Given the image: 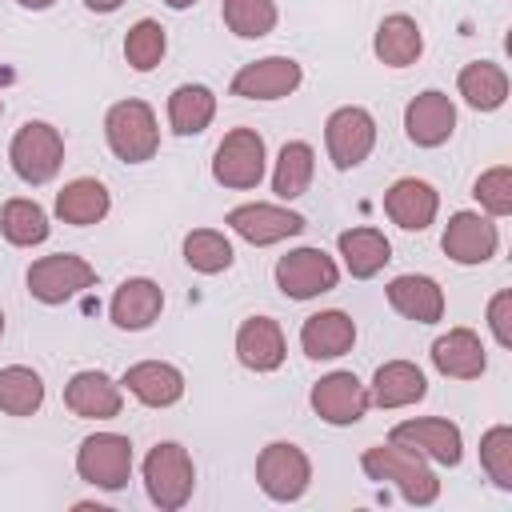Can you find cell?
Instances as JSON below:
<instances>
[{
	"label": "cell",
	"mask_w": 512,
	"mask_h": 512,
	"mask_svg": "<svg viewBox=\"0 0 512 512\" xmlns=\"http://www.w3.org/2000/svg\"><path fill=\"white\" fill-rule=\"evenodd\" d=\"M184 260L192 272H204V276L228 272L232 268V240L216 228H196L184 236Z\"/></svg>",
	"instance_id": "cell-34"
},
{
	"label": "cell",
	"mask_w": 512,
	"mask_h": 512,
	"mask_svg": "<svg viewBox=\"0 0 512 512\" xmlns=\"http://www.w3.org/2000/svg\"><path fill=\"white\" fill-rule=\"evenodd\" d=\"M40 404H44V380H40V372H32L24 364L0 368V412H8V416H32V412H40Z\"/></svg>",
	"instance_id": "cell-33"
},
{
	"label": "cell",
	"mask_w": 512,
	"mask_h": 512,
	"mask_svg": "<svg viewBox=\"0 0 512 512\" xmlns=\"http://www.w3.org/2000/svg\"><path fill=\"white\" fill-rule=\"evenodd\" d=\"M352 344H356V324L340 308L312 312L300 324V348H304L308 360H336V356L352 352Z\"/></svg>",
	"instance_id": "cell-19"
},
{
	"label": "cell",
	"mask_w": 512,
	"mask_h": 512,
	"mask_svg": "<svg viewBox=\"0 0 512 512\" xmlns=\"http://www.w3.org/2000/svg\"><path fill=\"white\" fill-rule=\"evenodd\" d=\"M212 180L236 192H248L264 180V140L256 128H232L212 156Z\"/></svg>",
	"instance_id": "cell-7"
},
{
	"label": "cell",
	"mask_w": 512,
	"mask_h": 512,
	"mask_svg": "<svg viewBox=\"0 0 512 512\" xmlns=\"http://www.w3.org/2000/svg\"><path fill=\"white\" fill-rule=\"evenodd\" d=\"M312 412L336 428L356 424L368 412V384L356 380V372H328L312 384Z\"/></svg>",
	"instance_id": "cell-14"
},
{
	"label": "cell",
	"mask_w": 512,
	"mask_h": 512,
	"mask_svg": "<svg viewBox=\"0 0 512 512\" xmlns=\"http://www.w3.org/2000/svg\"><path fill=\"white\" fill-rule=\"evenodd\" d=\"M96 284V268L84 256L72 252H56V256H40L28 268V292L40 304H64L72 296H80L84 288Z\"/></svg>",
	"instance_id": "cell-9"
},
{
	"label": "cell",
	"mask_w": 512,
	"mask_h": 512,
	"mask_svg": "<svg viewBox=\"0 0 512 512\" xmlns=\"http://www.w3.org/2000/svg\"><path fill=\"white\" fill-rule=\"evenodd\" d=\"M424 396H428V380L412 360L380 364L372 384H368V404H380V408H408Z\"/></svg>",
	"instance_id": "cell-24"
},
{
	"label": "cell",
	"mask_w": 512,
	"mask_h": 512,
	"mask_svg": "<svg viewBox=\"0 0 512 512\" xmlns=\"http://www.w3.org/2000/svg\"><path fill=\"white\" fill-rule=\"evenodd\" d=\"M228 228L256 244V248H268V244H280L288 236H300L304 232V216L292 212V208H280V204H240L228 212Z\"/></svg>",
	"instance_id": "cell-13"
},
{
	"label": "cell",
	"mask_w": 512,
	"mask_h": 512,
	"mask_svg": "<svg viewBox=\"0 0 512 512\" xmlns=\"http://www.w3.org/2000/svg\"><path fill=\"white\" fill-rule=\"evenodd\" d=\"M308 480H312V460L292 440H272L256 456V484L264 488L268 500H280V504L300 500L308 492Z\"/></svg>",
	"instance_id": "cell-6"
},
{
	"label": "cell",
	"mask_w": 512,
	"mask_h": 512,
	"mask_svg": "<svg viewBox=\"0 0 512 512\" xmlns=\"http://www.w3.org/2000/svg\"><path fill=\"white\" fill-rule=\"evenodd\" d=\"M160 308H164V292H160V284L148 280V276H132V280H124V284L112 292L108 316H112L116 328H124V332H140V328L156 324Z\"/></svg>",
	"instance_id": "cell-20"
},
{
	"label": "cell",
	"mask_w": 512,
	"mask_h": 512,
	"mask_svg": "<svg viewBox=\"0 0 512 512\" xmlns=\"http://www.w3.org/2000/svg\"><path fill=\"white\" fill-rule=\"evenodd\" d=\"M404 132L416 148H440L456 132V104L436 88L412 96L404 108Z\"/></svg>",
	"instance_id": "cell-15"
},
{
	"label": "cell",
	"mask_w": 512,
	"mask_h": 512,
	"mask_svg": "<svg viewBox=\"0 0 512 512\" xmlns=\"http://www.w3.org/2000/svg\"><path fill=\"white\" fill-rule=\"evenodd\" d=\"M340 256H344V268L356 276V280H372L388 260H392V244L380 228H348L340 232Z\"/></svg>",
	"instance_id": "cell-28"
},
{
	"label": "cell",
	"mask_w": 512,
	"mask_h": 512,
	"mask_svg": "<svg viewBox=\"0 0 512 512\" xmlns=\"http://www.w3.org/2000/svg\"><path fill=\"white\" fill-rule=\"evenodd\" d=\"M312 172H316V152H312V144L288 140V144L280 148V156H276V168H272V192H276L280 200H296V196L308 192Z\"/></svg>",
	"instance_id": "cell-31"
},
{
	"label": "cell",
	"mask_w": 512,
	"mask_h": 512,
	"mask_svg": "<svg viewBox=\"0 0 512 512\" xmlns=\"http://www.w3.org/2000/svg\"><path fill=\"white\" fill-rule=\"evenodd\" d=\"M384 212L392 224H400L404 232H424L436 212H440V196L428 180H416V176H404L396 180L388 192H384Z\"/></svg>",
	"instance_id": "cell-18"
},
{
	"label": "cell",
	"mask_w": 512,
	"mask_h": 512,
	"mask_svg": "<svg viewBox=\"0 0 512 512\" xmlns=\"http://www.w3.org/2000/svg\"><path fill=\"white\" fill-rule=\"evenodd\" d=\"M480 468L496 488L512 492V428L508 424H496L480 436Z\"/></svg>",
	"instance_id": "cell-36"
},
{
	"label": "cell",
	"mask_w": 512,
	"mask_h": 512,
	"mask_svg": "<svg viewBox=\"0 0 512 512\" xmlns=\"http://www.w3.org/2000/svg\"><path fill=\"white\" fill-rule=\"evenodd\" d=\"M144 488H148V500L160 512L184 508L192 500V488H196V468H192L188 448H180L176 440L156 444L144 456Z\"/></svg>",
	"instance_id": "cell-2"
},
{
	"label": "cell",
	"mask_w": 512,
	"mask_h": 512,
	"mask_svg": "<svg viewBox=\"0 0 512 512\" xmlns=\"http://www.w3.org/2000/svg\"><path fill=\"white\" fill-rule=\"evenodd\" d=\"M76 472L92 488L120 492L132 480V444H128V436H120V432L84 436L80 452H76Z\"/></svg>",
	"instance_id": "cell-5"
},
{
	"label": "cell",
	"mask_w": 512,
	"mask_h": 512,
	"mask_svg": "<svg viewBox=\"0 0 512 512\" xmlns=\"http://www.w3.org/2000/svg\"><path fill=\"white\" fill-rule=\"evenodd\" d=\"M300 80H304V68L292 56H264V60L244 64L232 76V96H240V100H280V96H292L300 88Z\"/></svg>",
	"instance_id": "cell-12"
},
{
	"label": "cell",
	"mask_w": 512,
	"mask_h": 512,
	"mask_svg": "<svg viewBox=\"0 0 512 512\" xmlns=\"http://www.w3.org/2000/svg\"><path fill=\"white\" fill-rule=\"evenodd\" d=\"M372 52H376V60L388 64V68H408V64H416L420 52H424V32H420V24H416L412 16H404V12L384 16L380 28H376V40H372Z\"/></svg>",
	"instance_id": "cell-26"
},
{
	"label": "cell",
	"mask_w": 512,
	"mask_h": 512,
	"mask_svg": "<svg viewBox=\"0 0 512 512\" xmlns=\"http://www.w3.org/2000/svg\"><path fill=\"white\" fill-rule=\"evenodd\" d=\"M388 304L404 316V320H416V324H436L444 316V292L432 276H416V272H404L388 284Z\"/></svg>",
	"instance_id": "cell-25"
},
{
	"label": "cell",
	"mask_w": 512,
	"mask_h": 512,
	"mask_svg": "<svg viewBox=\"0 0 512 512\" xmlns=\"http://www.w3.org/2000/svg\"><path fill=\"white\" fill-rule=\"evenodd\" d=\"M360 468H364L368 480L396 484L400 496H404L408 504H416V508L436 504V496H440V480H436V472L428 468V460L416 456V452L404 448V444H392V440H388V444H372V448L360 456Z\"/></svg>",
	"instance_id": "cell-1"
},
{
	"label": "cell",
	"mask_w": 512,
	"mask_h": 512,
	"mask_svg": "<svg viewBox=\"0 0 512 512\" xmlns=\"http://www.w3.org/2000/svg\"><path fill=\"white\" fill-rule=\"evenodd\" d=\"M8 164H12V172L24 184H32V188L36 184H48L60 172V164H64V140H60V132L52 124H44V120L20 124V132L8 144Z\"/></svg>",
	"instance_id": "cell-4"
},
{
	"label": "cell",
	"mask_w": 512,
	"mask_h": 512,
	"mask_svg": "<svg viewBox=\"0 0 512 512\" xmlns=\"http://www.w3.org/2000/svg\"><path fill=\"white\" fill-rule=\"evenodd\" d=\"M236 360L252 372H276L284 364V332L272 316H248L236 332Z\"/></svg>",
	"instance_id": "cell-21"
},
{
	"label": "cell",
	"mask_w": 512,
	"mask_h": 512,
	"mask_svg": "<svg viewBox=\"0 0 512 512\" xmlns=\"http://www.w3.org/2000/svg\"><path fill=\"white\" fill-rule=\"evenodd\" d=\"M56 0H20V8H32V12H44V8H52Z\"/></svg>",
	"instance_id": "cell-41"
},
{
	"label": "cell",
	"mask_w": 512,
	"mask_h": 512,
	"mask_svg": "<svg viewBox=\"0 0 512 512\" xmlns=\"http://www.w3.org/2000/svg\"><path fill=\"white\" fill-rule=\"evenodd\" d=\"M340 280V268L328 252L320 248H292L288 256L276 260V288L288 296V300H312V296H324L332 292Z\"/></svg>",
	"instance_id": "cell-10"
},
{
	"label": "cell",
	"mask_w": 512,
	"mask_h": 512,
	"mask_svg": "<svg viewBox=\"0 0 512 512\" xmlns=\"http://www.w3.org/2000/svg\"><path fill=\"white\" fill-rule=\"evenodd\" d=\"M0 232H4L8 244L32 248V244H44V240H48L52 224H48V212H44L36 200L16 196V200H8L4 212H0Z\"/></svg>",
	"instance_id": "cell-32"
},
{
	"label": "cell",
	"mask_w": 512,
	"mask_h": 512,
	"mask_svg": "<svg viewBox=\"0 0 512 512\" xmlns=\"http://www.w3.org/2000/svg\"><path fill=\"white\" fill-rule=\"evenodd\" d=\"M488 328L496 336L500 348H512V292H496L492 304H488Z\"/></svg>",
	"instance_id": "cell-39"
},
{
	"label": "cell",
	"mask_w": 512,
	"mask_h": 512,
	"mask_svg": "<svg viewBox=\"0 0 512 512\" xmlns=\"http://www.w3.org/2000/svg\"><path fill=\"white\" fill-rule=\"evenodd\" d=\"M164 48H168V40H164V28L156 20H136L124 36V56L136 72H152L164 60Z\"/></svg>",
	"instance_id": "cell-37"
},
{
	"label": "cell",
	"mask_w": 512,
	"mask_h": 512,
	"mask_svg": "<svg viewBox=\"0 0 512 512\" xmlns=\"http://www.w3.org/2000/svg\"><path fill=\"white\" fill-rule=\"evenodd\" d=\"M216 116V96L204 84H180L168 96V124L176 136H200Z\"/></svg>",
	"instance_id": "cell-30"
},
{
	"label": "cell",
	"mask_w": 512,
	"mask_h": 512,
	"mask_svg": "<svg viewBox=\"0 0 512 512\" xmlns=\"http://www.w3.org/2000/svg\"><path fill=\"white\" fill-rule=\"evenodd\" d=\"M0 112H4V100H0Z\"/></svg>",
	"instance_id": "cell-44"
},
{
	"label": "cell",
	"mask_w": 512,
	"mask_h": 512,
	"mask_svg": "<svg viewBox=\"0 0 512 512\" xmlns=\"http://www.w3.org/2000/svg\"><path fill=\"white\" fill-rule=\"evenodd\" d=\"M164 4H168V8H176V12H180V8H192V4H196V0H164Z\"/></svg>",
	"instance_id": "cell-42"
},
{
	"label": "cell",
	"mask_w": 512,
	"mask_h": 512,
	"mask_svg": "<svg viewBox=\"0 0 512 512\" xmlns=\"http://www.w3.org/2000/svg\"><path fill=\"white\" fill-rule=\"evenodd\" d=\"M456 88H460V96H464L476 112H496V108L508 100V76H504V68L492 64V60H472V64H464L460 76H456Z\"/></svg>",
	"instance_id": "cell-29"
},
{
	"label": "cell",
	"mask_w": 512,
	"mask_h": 512,
	"mask_svg": "<svg viewBox=\"0 0 512 512\" xmlns=\"http://www.w3.org/2000/svg\"><path fill=\"white\" fill-rule=\"evenodd\" d=\"M120 384L140 404H148V408H172L184 396V372L176 364H164V360H140V364H132Z\"/></svg>",
	"instance_id": "cell-22"
},
{
	"label": "cell",
	"mask_w": 512,
	"mask_h": 512,
	"mask_svg": "<svg viewBox=\"0 0 512 512\" xmlns=\"http://www.w3.org/2000/svg\"><path fill=\"white\" fill-rule=\"evenodd\" d=\"M224 24L240 40H260L276 28V0H224Z\"/></svg>",
	"instance_id": "cell-35"
},
{
	"label": "cell",
	"mask_w": 512,
	"mask_h": 512,
	"mask_svg": "<svg viewBox=\"0 0 512 512\" xmlns=\"http://www.w3.org/2000/svg\"><path fill=\"white\" fill-rule=\"evenodd\" d=\"M392 444H404L412 448L416 456L432 460V464H444V468H456L460 456H464V440H460V428L452 420H440V416H420V420H404L388 432Z\"/></svg>",
	"instance_id": "cell-11"
},
{
	"label": "cell",
	"mask_w": 512,
	"mask_h": 512,
	"mask_svg": "<svg viewBox=\"0 0 512 512\" xmlns=\"http://www.w3.org/2000/svg\"><path fill=\"white\" fill-rule=\"evenodd\" d=\"M0 336H4V312H0Z\"/></svg>",
	"instance_id": "cell-43"
},
{
	"label": "cell",
	"mask_w": 512,
	"mask_h": 512,
	"mask_svg": "<svg viewBox=\"0 0 512 512\" xmlns=\"http://www.w3.org/2000/svg\"><path fill=\"white\" fill-rule=\"evenodd\" d=\"M112 208V196L100 180L92 176H80V180H68L60 192H56V216L64 224H76V228H88V224H100Z\"/></svg>",
	"instance_id": "cell-27"
},
{
	"label": "cell",
	"mask_w": 512,
	"mask_h": 512,
	"mask_svg": "<svg viewBox=\"0 0 512 512\" xmlns=\"http://www.w3.org/2000/svg\"><path fill=\"white\" fill-rule=\"evenodd\" d=\"M104 136H108V148L124 164H144L160 148L156 112L144 100H120V104H112L108 116H104Z\"/></svg>",
	"instance_id": "cell-3"
},
{
	"label": "cell",
	"mask_w": 512,
	"mask_h": 512,
	"mask_svg": "<svg viewBox=\"0 0 512 512\" xmlns=\"http://www.w3.org/2000/svg\"><path fill=\"white\" fill-rule=\"evenodd\" d=\"M432 364L440 376H452V380H476L484 368H488V356H484V344L472 328H448L436 344H432Z\"/></svg>",
	"instance_id": "cell-23"
},
{
	"label": "cell",
	"mask_w": 512,
	"mask_h": 512,
	"mask_svg": "<svg viewBox=\"0 0 512 512\" xmlns=\"http://www.w3.org/2000/svg\"><path fill=\"white\" fill-rule=\"evenodd\" d=\"M496 244H500V232L488 216L480 212H456L440 236V248L448 260L456 264H484L496 256Z\"/></svg>",
	"instance_id": "cell-16"
},
{
	"label": "cell",
	"mask_w": 512,
	"mask_h": 512,
	"mask_svg": "<svg viewBox=\"0 0 512 512\" xmlns=\"http://www.w3.org/2000/svg\"><path fill=\"white\" fill-rule=\"evenodd\" d=\"M372 144H376V120H372L368 108L344 104V108H336L328 116V124H324V148H328V160L340 172L364 164L368 152H372Z\"/></svg>",
	"instance_id": "cell-8"
},
{
	"label": "cell",
	"mask_w": 512,
	"mask_h": 512,
	"mask_svg": "<svg viewBox=\"0 0 512 512\" xmlns=\"http://www.w3.org/2000/svg\"><path fill=\"white\" fill-rule=\"evenodd\" d=\"M64 408L80 420H112V416H120L124 396L112 376H104L100 368H88L64 384Z\"/></svg>",
	"instance_id": "cell-17"
},
{
	"label": "cell",
	"mask_w": 512,
	"mask_h": 512,
	"mask_svg": "<svg viewBox=\"0 0 512 512\" xmlns=\"http://www.w3.org/2000/svg\"><path fill=\"white\" fill-rule=\"evenodd\" d=\"M472 196L480 200V208L488 216H508L512 212V168L496 164V168L480 172V180L472 184Z\"/></svg>",
	"instance_id": "cell-38"
},
{
	"label": "cell",
	"mask_w": 512,
	"mask_h": 512,
	"mask_svg": "<svg viewBox=\"0 0 512 512\" xmlns=\"http://www.w3.org/2000/svg\"><path fill=\"white\" fill-rule=\"evenodd\" d=\"M120 4H124V0H84L88 12H116Z\"/></svg>",
	"instance_id": "cell-40"
}]
</instances>
